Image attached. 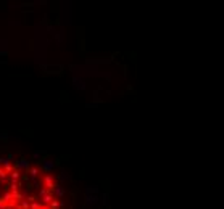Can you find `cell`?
<instances>
[{"mask_svg": "<svg viewBox=\"0 0 224 209\" xmlns=\"http://www.w3.org/2000/svg\"><path fill=\"white\" fill-rule=\"evenodd\" d=\"M10 191H19V182H11L10 183Z\"/></svg>", "mask_w": 224, "mask_h": 209, "instance_id": "cell-9", "label": "cell"}, {"mask_svg": "<svg viewBox=\"0 0 224 209\" xmlns=\"http://www.w3.org/2000/svg\"><path fill=\"white\" fill-rule=\"evenodd\" d=\"M10 179H11V182H19V179H21V172L16 169L15 172H11L10 174Z\"/></svg>", "mask_w": 224, "mask_h": 209, "instance_id": "cell-6", "label": "cell"}, {"mask_svg": "<svg viewBox=\"0 0 224 209\" xmlns=\"http://www.w3.org/2000/svg\"><path fill=\"white\" fill-rule=\"evenodd\" d=\"M41 208H42V204L39 201H33L31 203V209H41Z\"/></svg>", "mask_w": 224, "mask_h": 209, "instance_id": "cell-11", "label": "cell"}, {"mask_svg": "<svg viewBox=\"0 0 224 209\" xmlns=\"http://www.w3.org/2000/svg\"><path fill=\"white\" fill-rule=\"evenodd\" d=\"M42 187L44 188H47V190H50V191H53L55 190V179H53V175H50V174H45V175H42Z\"/></svg>", "mask_w": 224, "mask_h": 209, "instance_id": "cell-1", "label": "cell"}, {"mask_svg": "<svg viewBox=\"0 0 224 209\" xmlns=\"http://www.w3.org/2000/svg\"><path fill=\"white\" fill-rule=\"evenodd\" d=\"M16 169H26V171H29V161L27 159H19L18 164H16Z\"/></svg>", "mask_w": 224, "mask_h": 209, "instance_id": "cell-2", "label": "cell"}, {"mask_svg": "<svg viewBox=\"0 0 224 209\" xmlns=\"http://www.w3.org/2000/svg\"><path fill=\"white\" fill-rule=\"evenodd\" d=\"M15 209H31V204L27 203V199H23L21 203H18L16 206H15Z\"/></svg>", "mask_w": 224, "mask_h": 209, "instance_id": "cell-5", "label": "cell"}, {"mask_svg": "<svg viewBox=\"0 0 224 209\" xmlns=\"http://www.w3.org/2000/svg\"><path fill=\"white\" fill-rule=\"evenodd\" d=\"M53 195H55V198H57V199H60L63 195H65V190H63L60 185H57V187H55V190H53Z\"/></svg>", "mask_w": 224, "mask_h": 209, "instance_id": "cell-3", "label": "cell"}, {"mask_svg": "<svg viewBox=\"0 0 224 209\" xmlns=\"http://www.w3.org/2000/svg\"><path fill=\"white\" fill-rule=\"evenodd\" d=\"M0 209H8V204L5 203V199L0 196Z\"/></svg>", "mask_w": 224, "mask_h": 209, "instance_id": "cell-12", "label": "cell"}, {"mask_svg": "<svg viewBox=\"0 0 224 209\" xmlns=\"http://www.w3.org/2000/svg\"><path fill=\"white\" fill-rule=\"evenodd\" d=\"M52 167H53V163H52V161H45V163H44V169H45V171H50Z\"/></svg>", "mask_w": 224, "mask_h": 209, "instance_id": "cell-10", "label": "cell"}, {"mask_svg": "<svg viewBox=\"0 0 224 209\" xmlns=\"http://www.w3.org/2000/svg\"><path fill=\"white\" fill-rule=\"evenodd\" d=\"M26 172L29 174L31 179H35V177L39 175V172H41V171H39V167H35V166H34V167H29V171H26Z\"/></svg>", "mask_w": 224, "mask_h": 209, "instance_id": "cell-4", "label": "cell"}, {"mask_svg": "<svg viewBox=\"0 0 224 209\" xmlns=\"http://www.w3.org/2000/svg\"><path fill=\"white\" fill-rule=\"evenodd\" d=\"M60 208H61V201L57 199V198H55V199L49 204V209H60Z\"/></svg>", "mask_w": 224, "mask_h": 209, "instance_id": "cell-7", "label": "cell"}, {"mask_svg": "<svg viewBox=\"0 0 224 209\" xmlns=\"http://www.w3.org/2000/svg\"><path fill=\"white\" fill-rule=\"evenodd\" d=\"M8 179V174H7V171L3 167H0V182H5V180Z\"/></svg>", "mask_w": 224, "mask_h": 209, "instance_id": "cell-8", "label": "cell"}]
</instances>
